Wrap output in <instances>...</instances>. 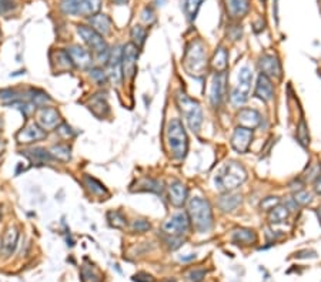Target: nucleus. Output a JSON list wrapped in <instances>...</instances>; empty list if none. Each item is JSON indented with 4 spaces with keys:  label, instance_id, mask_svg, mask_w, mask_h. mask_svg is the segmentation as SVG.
I'll return each mask as SVG.
<instances>
[{
    "label": "nucleus",
    "instance_id": "f257e3e1",
    "mask_svg": "<svg viewBox=\"0 0 321 282\" xmlns=\"http://www.w3.org/2000/svg\"><path fill=\"white\" fill-rule=\"evenodd\" d=\"M247 180V171L237 161H227L223 164L214 176V186L219 191H234Z\"/></svg>",
    "mask_w": 321,
    "mask_h": 282
},
{
    "label": "nucleus",
    "instance_id": "f03ea898",
    "mask_svg": "<svg viewBox=\"0 0 321 282\" xmlns=\"http://www.w3.org/2000/svg\"><path fill=\"white\" fill-rule=\"evenodd\" d=\"M187 215H189L190 225H193V228L201 234L208 233L213 228V210L210 202L204 198H200V197L191 198L189 201Z\"/></svg>",
    "mask_w": 321,
    "mask_h": 282
},
{
    "label": "nucleus",
    "instance_id": "7ed1b4c3",
    "mask_svg": "<svg viewBox=\"0 0 321 282\" xmlns=\"http://www.w3.org/2000/svg\"><path fill=\"white\" fill-rule=\"evenodd\" d=\"M167 144L176 160H183L189 151V137L179 119H172L167 124Z\"/></svg>",
    "mask_w": 321,
    "mask_h": 282
},
{
    "label": "nucleus",
    "instance_id": "20e7f679",
    "mask_svg": "<svg viewBox=\"0 0 321 282\" xmlns=\"http://www.w3.org/2000/svg\"><path fill=\"white\" fill-rule=\"evenodd\" d=\"M184 69L190 76L200 79L206 74L207 56L206 47L200 40L191 41L184 53Z\"/></svg>",
    "mask_w": 321,
    "mask_h": 282
},
{
    "label": "nucleus",
    "instance_id": "39448f33",
    "mask_svg": "<svg viewBox=\"0 0 321 282\" xmlns=\"http://www.w3.org/2000/svg\"><path fill=\"white\" fill-rule=\"evenodd\" d=\"M176 101H177V105H179L180 111L183 113V117L186 119V123H187L190 130L197 133L200 127H201V124H203L201 105L198 104L196 100L190 98L186 93H181V91L177 93Z\"/></svg>",
    "mask_w": 321,
    "mask_h": 282
},
{
    "label": "nucleus",
    "instance_id": "423d86ee",
    "mask_svg": "<svg viewBox=\"0 0 321 282\" xmlns=\"http://www.w3.org/2000/svg\"><path fill=\"white\" fill-rule=\"evenodd\" d=\"M77 33L80 34L83 41L90 47V50L97 56L99 62H107L109 60V48H107L106 41L103 40V36L96 32L90 26H84L79 24L77 26Z\"/></svg>",
    "mask_w": 321,
    "mask_h": 282
},
{
    "label": "nucleus",
    "instance_id": "0eeeda50",
    "mask_svg": "<svg viewBox=\"0 0 321 282\" xmlns=\"http://www.w3.org/2000/svg\"><path fill=\"white\" fill-rule=\"evenodd\" d=\"M101 0H62L60 9L70 16L91 17L100 10Z\"/></svg>",
    "mask_w": 321,
    "mask_h": 282
},
{
    "label": "nucleus",
    "instance_id": "6e6552de",
    "mask_svg": "<svg viewBox=\"0 0 321 282\" xmlns=\"http://www.w3.org/2000/svg\"><path fill=\"white\" fill-rule=\"evenodd\" d=\"M251 80H253V73L250 67L244 66L239 70V83L231 91V103L234 105L244 104L248 100V94L251 90Z\"/></svg>",
    "mask_w": 321,
    "mask_h": 282
},
{
    "label": "nucleus",
    "instance_id": "1a4fd4ad",
    "mask_svg": "<svg viewBox=\"0 0 321 282\" xmlns=\"http://www.w3.org/2000/svg\"><path fill=\"white\" fill-rule=\"evenodd\" d=\"M190 228V219L187 212H177L173 217L169 218L166 221L162 230L163 233L169 235V237H181L186 234Z\"/></svg>",
    "mask_w": 321,
    "mask_h": 282
},
{
    "label": "nucleus",
    "instance_id": "9d476101",
    "mask_svg": "<svg viewBox=\"0 0 321 282\" xmlns=\"http://www.w3.org/2000/svg\"><path fill=\"white\" fill-rule=\"evenodd\" d=\"M139 47L133 43L126 44L122 50V70L126 79H133L137 69Z\"/></svg>",
    "mask_w": 321,
    "mask_h": 282
},
{
    "label": "nucleus",
    "instance_id": "9b49d317",
    "mask_svg": "<svg viewBox=\"0 0 321 282\" xmlns=\"http://www.w3.org/2000/svg\"><path fill=\"white\" fill-rule=\"evenodd\" d=\"M226 84H227V74L216 73L211 80V87H210V103L213 107L222 105L226 96Z\"/></svg>",
    "mask_w": 321,
    "mask_h": 282
},
{
    "label": "nucleus",
    "instance_id": "f8f14e48",
    "mask_svg": "<svg viewBox=\"0 0 321 282\" xmlns=\"http://www.w3.org/2000/svg\"><path fill=\"white\" fill-rule=\"evenodd\" d=\"M41 129L44 131L47 130H56L63 123L62 117L56 108L53 107H43L40 108V111L37 114V121H36Z\"/></svg>",
    "mask_w": 321,
    "mask_h": 282
},
{
    "label": "nucleus",
    "instance_id": "ddd939ff",
    "mask_svg": "<svg viewBox=\"0 0 321 282\" xmlns=\"http://www.w3.org/2000/svg\"><path fill=\"white\" fill-rule=\"evenodd\" d=\"M46 137H47V131H44V130L41 129L37 123L29 124L22 131H19L16 136L17 141L20 144H30V143H34V141L44 140Z\"/></svg>",
    "mask_w": 321,
    "mask_h": 282
},
{
    "label": "nucleus",
    "instance_id": "4468645a",
    "mask_svg": "<svg viewBox=\"0 0 321 282\" xmlns=\"http://www.w3.org/2000/svg\"><path fill=\"white\" fill-rule=\"evenodd\" d=\"M251 140H253V130L244 129L239 126L231 136V145L237 153L244 154L251 144Z\"/></svg>",
    "mask_w": 321,
    "mask_h": 282
},
{
    "label": "nucleus",
    "instance_id": "2eb2a0df",
    "mask_svg": "<svg viewBox=\"0 0 321 282\" xmlns=\"http://www.w3.org/2000/svg\"><path fill=\"white\" fill-rule=\"evenodd\" d=\"M107 66H109V73L107 77H110V80L115 84H120L122 81V50L119 47L113 48V51H110L109 54V60H107Z\"/></svg>",
    "mask_w": 321,
    "mask_h": 282
},
{
    "label": "nucleus",
    "instance_id": "dca6fc26",
    "mask_svg": "<svg viewBox=\"0 0 321 282\" xmlns=\"http://www.w3.org/2000/svg\"><path fill=\"white\" fill-rule=\"evenodd\" d=\"M258 67L261 70V74L267 76L269 79H280L281 77V65L279 59L273 54H264L260 62H258Z\"/></svg>",
    "mask_w": 321,
    "mask_h": 282
},
{
    "label": "nucleus",
    "instance_id": "f3484780",
    "mask_svg": "<svg viewBox=\"0 0 321 282\" xmlns=\"http://www.w3.org/2000/svg\"><path fill=\"white\" fill-rule=\"evenodd\" d=\"M189 197V190L179 180H174L169 186V201L173 204L174 207H183Z\"/></svg>",
    "mask_w": 321,
    "mask_h": 282
},
{
    "label": "nucleus",
    "instance_id": "a211bd4d",
    "mask_svg": "<svg viewBox=\"0 0 321 282\" xmlns=\"http://www.w3.org/2000/svg\"><path fill=\"white\" fill-rule=\"evenodd\" d=\"M69 56L72 59L74 66L80 67V69H87L90 67L91 62H93V56L89 50L80 47V46H72L66 50Z\"/></svg>",
    "mask_w": 321,
    "mask_h": 282
},
{
    "label": "nucleus",
    "instance_id": "6ab92c4d",
    "mask_svg": "<svg viewBox=\"0 0 321 282\" xmlns=\"http://www.w3.org/2000/svg\"><path fill=\"white\" fill-rule=\"evenodd\" d=\"M237 121H239L240 127L253 130L260 126L261 123V114L258 113L254 108H241L237 113Z\"/></svg>",
    "mask_w": 321,
    "mask_h": 282
},
{
    "label": "nucleus",
    "instance_id": "aec40b11",
    "mask_svg": "<svg viewBox=\"0 0 321 282\" xmlns=\"http://www.w3.org/2000/svg\"><path fill=\"white\" fill-rule=\"evenodd\" d=\"M255 97H258L260 100H263L265 103L272 101L274 97V86H273L272 79H269L267 76L260 74L257 79V84H255Z\"/></svg>",
    "mask_w": 321,
    "mask_h": 282
},
{
    "label": "nucleus",
    "instance_id": "412c9836",
    "mask_svg": "<svg viewBox=\"0 0 321 282\" xmlns=\"http://www.w3.org/2000/svg\"><path fill=\"white\" fill-rule=\"evenodd\" d=\"M50 60H51L53 69L56 72H66V70H70V69L74 67L73 62H72V59H70L66 50H56V51H53L50 54Z\"/></svg>",
    "mask_w": 321,
    "mask_h": 282
},
{
    "label": "nucleus",
    "instance_id": "4be33fe9",
    "mask_svg": "<svg viewBox=\"0 0 321 282\" xmlns=\"http://www.w3.org/2000/svg\"><path fill=\"white\" fill-rule=\"evenodd\" d=\"M227 13L233 19H241L250 12V2L248 0H226Z\"/></svg>",
    "mask_w": 321,
    "mask_h": 282
},
{
    "label": "nucleus",
    "instance_id": "5701e85b",
    "mask_svg": "<svg viewBox=\"0 0 321 282\" xmlns=\"http://www.w3.org/2000/svg\"><path fill=\"white\" fill-rule=\"evenodd\" d=\"M22 154H23L25 157H27L33 164H37V165L46 164V162H50L53 160L51 154H50L49 151H46L44 148H40V147H34V148L23 150Z\"/></svg>",
    "mask_w": 321,
    "mask_h": 282
},
{
    "label": "nucleus",
    "instance_id": "b1692460",
    "mask_svg": "<svg viewBox=\"0 0 321 282\" xmlns=\"http://www.w3.org/2000/svg\"><path fill=\"white\" fill-rule=\"evenodd\" d=\"M240 204H241V195L237 193H233V191L224 193L223 195H220V198H219V207H220L224 212H231V211H234L239 207Z\"/></svg>",
    "mask_w": 321,
    "mask_h": 282
},
{
    "label": "nucleus",
    "instance_id": "393cba45",
    "mask_svg": "<svg viewBox=\"0 0 321 282\" xmlns=\"http://www.w3.org/2000/svg\"><path fill=\"white\" fill-rule=\"evenodd\" d=\"M90 27H93L101 36H106L112 32V20L106 15L96 13L94 16L90 17Z\"/></svg>",
    "mask_w": 321,
    "mask_h": 282
},
{
    "label": "nucleus",
    "instance_id": "a878e982",
    "mask_svg": "<svg viewBox=\"0 0 321 282\" xmlns=\"http://www.w3.org/2000/svg\"><path fill=\"white\" fill-rule=\"evenodd\" d=\"M233 241L241 245H251L257 242V234L250 228H237L233 231Z\"/></svg>",
    "mask_w": 321,
    "mask_h": 282
},
{
    "label": "nucleus",
    "instance_id": "bb28decb",
    "mask_svg": "<svg viewBox=\"0 0 321 282\" xmlns=\"http://www.w3.org/2000/svg\"><path fill=\"white\" fill-rule=\"evenodd\" d=\"M211 66L216 70V73H226L227 72V67H229V53L224 47H219L217 51L214 53L213 62H211Z\"/></svg>",
    "mask_w": 321,
    "mask_h": 282
},
{
    "label": "nucleus",
    "instance_id": "cd10ccee",
    "mask_svg": "<svg viewBox=\"0 0 321 282\" xmlns=\"http://www.w3.org/2000/svg\"><path fill=\"white\" fill-rule=\"evenodd\" d=\"M288 215H290V211H288L287 205L279 204L269 211V221H270V224H281L287 219Z\"/></svg>",
    "mask_w": 321,
    "mask_h": 282
},
{
    "label": "nucleus",
    "instance_id": "c85d7f7f",
    "mask_svg": "<svg viewBox=\"0 0 321 282\" xmlns=\"http://www.w3.org/2000/svg\"><path fill=\"white\" fill-rule=\"evenodd\" d=\"M17 240H19V233H17L16 228H9L5 237H3V241H2V247L5 248L8 255H10L13 251L16 250Z\"/></svg>",
    "mask_w": 321,
    "mask_h": 282
},
{
    "label": "nucleus",
    "instance_id": "c756f323",
    "mask_svg": "<svg viewBox=\"0 0 321 282\" xmlns=\"http://www.w3.org/2000/svg\"><path fill=\"white\" fill-rule=\"evenodd\" d=\"M84 183H86V187L89 188V191H90L93 195H99V197H107V195H109L106 187L103 186L100 181H97L96 178L86 176V177H84Z\"/></svg>",
    "mask_w": 321,
    "mask_h": 282
},
{
    "label": "nucleus",
    "instance_id": "7c9ffc66",
    "mask_svg": "<svg viewBox=\"0 0 321 282\" xmlns=\"http://www.w3.org/2000/svg\"><path fill=\"white\" fill-rule=\"evenodd\" d=\"M49 153L51 154V157H53V158H56V160H59V161H63V162L69 161V160H70V157H72V154H70V148H69L66 144L53 145Z\"/></svg>",
    "mask_w": 321,
    "mask_h": 282
},
{
    "label": "nucleus",
    "instance_id": "2f4dec72",
    "mask_svg": "<svg viewBox=\"0 0 321 282\" xmlns=\"http://www.w3.org/2000/svg\"><path fill=\"white\" fill-rule=\"evenodd\" d=\"M139 186V191H151V193H162V183L157 181V180H153V178H143L137 183Z\"/></svg>",
    "mask_w": 321,
    "mask_h": 282
},
{
    "label": "nucleus",
    "instance_id": "473e14b6",
    "mask_svg": "<svg viewBox=\"0 0 321 282\" xmlns=\"http://www.w3.org/2000/svg\"><path fill=\"white\" fill-rule=\"evenodd\" d=\"M107 221L110 222V225L115 227V228H124L127 224L126 217L120 211H109L107 212Z\"/></svg>",
    "mask_w": 321,
    "mask_h": 282
},
{
    "label": "nucleus",
    "instance_id": "72a5a7b5",
    "mask_svg": "<svg viewBox=\"0 0 321 282\" xmlns=\"http://www.w3.org/2000/svg\"><path fill=\"white\" fill-rule=\"evenodd\" d=\"M203 2L204 0H186L184 2V12H186V16L189 17V20L196 19V15H197L198 9Z\"/></svg>",
    "mask_w": 321,
    "mask_h": 282
},
{
    "label": "nucleus",
    "instance_id": "f704fd0d",
    "mask_svg": "<svg viewBox=\"0 0 321 282\" xmlns=\"http://www.w3.org/2000/svg\"><path fill=\"white\" fill-rule=\"evenodd\" d=\"M146 36H147V32H146V29H144V27H141V26H137V24H136V26L132 29L133 44H136L139 48L144 44V41H146Z\"/></svg>",
    "mask_w": 321,
    "mask_h": 282
},
{
    "label": "nucleus",
    "instance_id": "c9c22d12",
    "mask_svg": "<svg viewBox=\"0 0 321 282\" xmlns=\"http://www.w3.org/2000/svg\"><path fill=\"white\" fill-rule=\"evenodd\" d=\"M30 98H32V103H33L34 107H40V105H46V103H50L51 98H50L46 93H43L40 90H32L30 91Z\"/></svg>",
    "mask_w": 321,
    "mask_h": 282
},
{
    "label": "nucleus",
    "instance_id": "e433bc0d",
    "mask_svg": "<svg viewBox=\"0 0 321 282\" xmlns=\"http://www.w3.org/2000/svg\"><path fill=\"white\" fill-rule=\"evenodd\" d=\"M297 140L301 143V145L307 147L308 143H310V137H308V130H307V126L303 120L300 121L298 127H297Z\"/></svg>",
    "mask_w": 321,
    "mask_h": 282
},
{
    "label": "nucleus",
    "instance_id": "4c0bfd02",
    "mask_svg": "<svg viewBox=\"0 0 321 282\" xmlns=\"http://www.w3.org/2000/svg\"><path fill=\"white\" fill-rule=\"evenodd\" d=\"M204 276H206V271L204 269H191L189 274L186 275L187 282H201Z\"/></svg>",
    "mask_w": 321,
    "mask_h": 282
},
{
    "label": "nucleus",
    "instance_id": "58836bf2",
    "mask_svg": "<svg viewBox=\"0 0 321 282\" xmlns=\"http://www.w3.org/2000/svg\"><path fill=\"white\" fill-rule=\"evenodd\" d=\"M294 201L300 205H305L308 202H311V194L307 193V191H298V193L294 195Z\"/></svg>",
    "mask_w": 321,
    "mask_h": 282
},
{
    "label": "nucleus",
    "instance_id": "ea45409f",
    "mask_svg": "<svg viewBox=\"0 0 321 282\" xmlns=\"http://www.w3.org/2000/svg\"><path fill=\"white\" fill-rule=\"evenodd\" d=\"M148 230H150V224L144 219H136L133 222V231H136V233H146Z\"/></svg>",
    "mask_w": 321,
    "mask_h": 282
},
{
    "label": "nucleus",
    "instance_id": "a19ab883",
    "mask_svg": "<svg viewBox=\"0 0 321 282\" xmlns=\"http://www.w3.org/2000/svg\"><path fill=\"white\" fill-rule=\"evenodd\" d=\"M280 204V200L277 198V197H269V198H265L263 202H261V208L265 211H270L272 208H274L276 205H279Z\"/></svg>",
    "mask_w": 321,
    "mask_h": 282
},
{
    "label": "nucleus",
    "instance_id": "79ce46f5",
    "mask_svg": "<svg viewBox=\"0 0 321 282\" xmlns=\"http://www.w3.org/2000/svg\"><path fill=\"white\" fill-rule=\"evenodd\" d=\"M90 76L93 80H96L97 83H104L107 80V73H104L101 69H93L90 72Z\"/></svg>",
    "mask_w": 321,
    "mask_h": 282
},
{
    "label": "nucleus",
    "instance_id": "37998d69",
    "mask_svg": "<svg viewBox=\"0 0 321 282\" xmlns=\"http://www.w3.org/2000/svg\"><path fill=\"white\" fill-rule=\"evenodd\" d=\"M15 8V0H0V16Z\"/></svg>",
    "mask_w": 321,
    "mask_h": 282
},
{
    "label": "nucleus",
    "instance_id": "c03bdc74",
    "mask_svg": "<svg viewBox=\"0 0 321 282\" xmlns=\"http://www.w3.org/2000/svg\"><path fill=\"white\" fill-rule=\"evenodd\" d=\"M56 131H58L59 134L62 136L63 138H69V137H72V134H73V131H72V129L67 126L66 123H62L60 126H59L58 129H56Z\"/></svg>",
    "mask_w": 321,
    "mask_h": 282
},
{
    "label": "nucleus",
    "instance_id": "a18cd8bd",
    "mask_svg": "<svg viewBox=\"0 0 321 282\" xmlns=\"http://www.w3.org/2000/svg\"><path fill=\"white\" fill-rule=\"evenodd\" d=\"M133 281L134 282H154L153 276L148 274H144V272H140V274L134 275L133 276Z\"/></svg>",
    "mask_w": 321,
    "mask_h": 282
},
{
    "label": "nucleus",
    "instance_id": "49530a36",
    "mask_svg": "<svg viewBox=\"0 0 321 282\" xmlns=\"http://www.w3.org/2000/svg\"><path fill=\"white\" fill-rule=\"evenodd\" d=\"M314 190H315V193L317 194H321V177H318L315 180V183H314Z\"/></svg>",
    "mask_w": 321,
    "mask_h": 282
},
{
    "label": "nucleus",
    "instance_id": "de8ad7c7",
    "mask_svg": "<svg viewBox=\"0 0 321 282\" xmlns=\"http://www.w3.org/2000/svg\"><path fill=\"white\" fill-rule=\"evenodd\" d=\"M112 3H115V5H126V3H129V0H110Z\"/></svg>",
    "mask_w": 321,
    "mask_h": 282
},
{
    "label": "nucleus",
    "instance_id": "09e8293b",
    "mask_svg": "<svg viewBox=\"0 0 321 282\" xmlns=\"http://www.w3.org/2000/svg\"><path fill=\"white\" fill-rule=\"evenodd\" d=\"M5 147H6V145H5V143H0V154L5 151Z\"/></svg>",
    "mask_w": 321,
    "mask_h": 282
},
{
    "label": "nucleus",
    "instance_id": "8fccbe9b",
    "mask_svg": "<svg viewBox=\"0 0 321 282\" xmlns=\"http://www.w3.org/2000/svg\"><path fill=\"white\" fill-rule=\"evenodd\" d=\"M318 218H320V221H321V207L318 208Z\"/></svg>",
    "mask_w": 321,
    "mask_h": 282
},
{
    "label": "nucleus",
    "instance_id": "3c124183",
    "mask_svg": "<svg viewBox=\"0 0 321 282\" xmlns=\"http://www.w3.org/2000/svg\"><path fill=\"white\" fill-rule=\"evenodd\" d=\"M2 127H3V123H2V119H0V130H2Z\"/></svg>",
    "mask_w": 321,
    "mask_h": 282
},
{
    "label": "nucleus",
    "instance_id": "603ef678",
    "mask_svg": "<svg viewBox=\"0 0 321 282\" xmlns=\"http://www.w3.org/2000/svg\"><path fill=\"white\" fill-rule=\"evenodd\" d=\"M0 248H2V242H0Z\"/></svg>",
    "mask_w": 321,
    "mask_h": 282
}]
</instances>
